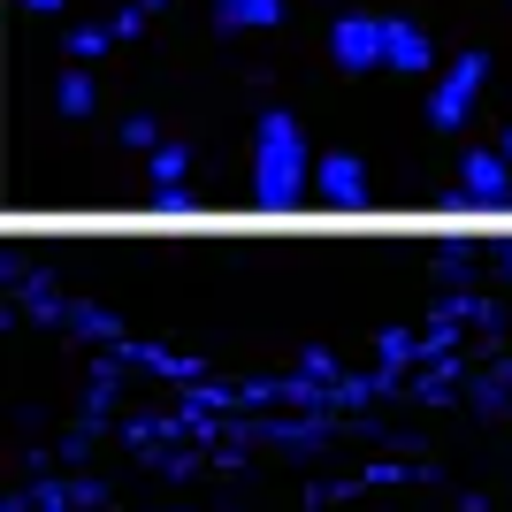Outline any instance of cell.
I'll list each match as a JSON object with an SVG mask.
<instances>
[{
  "mask_svg": "<svg viewBox=\"0 0 512 512\" xmlns=\"http://www.w3.org/2000/svg\"><path fill=\"white\" fill-rule=\"evenodd\" d=\"M314 184V153H306L299 115L268 107L253 130V199L260 207H299V192Z\"/></svg>",
  "mask_w": 512,
  "mask_h": 512,
  "instance_id": "cell-1",
  "label": "cell"
},
{
  "mask_svg": "<svg viewBox=\"0 0 512 512\" xmlns=\"http://www.w3.org/2000/svg\"><path fill=\"white\" fill-rule=\"evenodd\" d=\"M482 85H490V54H459V62L436 69V85H428V123L436 130H459L474 115V100H482Z\"/></svg>",
  "mask_w": 512,
  "mask_h": 512,
  "instance_id": "cell-2",
  "label": "cell"
},
{
  "mask_svg": "<svg viewBox=\"0 0 512 512\" xmlns=\"http://www.w3.org/2000/svg\"><path fill=\"white\" fill-rule=\"evenodd\" d=\"M383 39H390V16H337L329 23V62L344 77H367V69H383Z\"/></svg>",
  "mask_w": 512,
  "mask_h": 512,
  "instance_id": "cell-3",
  "label": "cell"
},
{
  "mask_svg": "<svg viewBox=\"0 0 512 512\" xmlns=\"http://www.w3.org/2000/svg\"><path fill=\"white\" fill-rule=\"evenodd\" d=\"M459 199H474V207H505L512 199V161L505 146H482L459 161Z\"/></svg>",
  "mask_w": 512,
  "mask_h": 512,
  "instance_id": "cell-4",
  "label": "cell"
},
{
  "mask_svg": "<svg viewBox=\"0 0 512 512\" xmlns=\"http://www.w3.org/2000/svg\"><path fill=\"white\" fill-rule=\"evenodd\" d=\"M314 192L329 207H367V161L360 153H321L314 161Z\"/></svg>",
  "mask_w": 512,
  "mask_h": 512,
  "instance_id": "cell-5",
  "label": "cell"
},
{
  "mask_svg": "<svg viewBox=\"0 0 512 512\" xmlns=\"http://www.w3.org/2000/svg\"><path fill=\"white\" fill-rule=\"evenodd\" d=\"M383 69H398V77H428L436 69V46H428L421 23L390 16V39H383Z\"/></svg>",
  "mask_w": 512,
  "mask_h": 512,
  "instance_id": "cell-6",
  "label": "cell"
},
{
  "mask_svg": "<svg viewBox=\"0 0 512 512\" xmlns=\"http://www.w3.org/2000/svg\"><path fill=\"white\" fill-rule=\"evenodd\" d=\"M146 176H153V199H161V214H184V207H192V192H184V176H192V153H184V146H161Z\"/></svg>",
  "mask_w": 512,
  "mask_h": 512,
  "instance_id": "cell-7",
  "label": "cell"
},
{
  "mask_svg": "<svg viewBox=\"0 0 512 512\" xmlns=\"http://www.w3.org/2000/svg\"><path fill=\"white\" fill-rule=\"evenodd\" d=\"M291 0H214V23L222 31H276Z\"/></svg>",
  "mask_w": 512,
  "mask_h": 512,
  "instance_id": "cell-8",
  "label": "cell"
},
{
  "mask_svg": "<svg viewBox=\"0 0 512 512\" xmlns=\"http://www.w3.org/2000/svg\"><path fill=\"white\" fill-rule=\"evenodd\" d=\"M92 100H100V92H92V69L77 62V69H62V85H54V107H62L69 123H85L92 115Z\"/></svg>",
  "mask_w": 512,
  "mask_h": 512,
  "instance_id": "cell-9",
  "label": "cell"
},
{
  "mask_svg": "<svg viewBox=\"0 0 512 512\" xmlns=\"http://www.w3.org/2000/svg\"><path fill=\"white\" fill-rule=\"evenodd\" d=\"M107 39H115V31H100V23H77V31H69V46H62V54H69V62H100V54H107Z\"/></svg>",
  "mask_w": 512,
  "mask_h": 512,
  "instance_id": "cell-10",
  "label": "cell"
},
{
  "mask_svg": "<svg viewBox=\"0 0 512 512\" xmlns=\"http://www.w3.org/2000/svg\"><path fill=\"white\" fill-rule=\"evenodd\" d=\"M123 146H138V153H161V130H153V115H130V123H123Z\"/></svg>",
  "mask_w": 512,
  "mask_h": 512,
  "instance_id": "cell-11",
  "label": "cell"
},
{
  "mask_svg": "<svg viewBox=\"0 0 512 512\" xmlns=\"http://www.w3.org/2000/svg\"><path fill=\"white\" fill-rule=\"evenodd\" d=\"M146 16H153L146 0H130V8H123V16H115V23H107V31H115V39H138V31H146Z\"/></svg>",
  "mask_w": 512,
  "mask_h": 512,
  "instance_id": "cell-12",
  "label": "cell"
},
{
  "mask_svg": "<svg viewBox=\"0 0 512 512\" xmlns=\"http://www.w3.org/2000/svg\"><path fill=\"white\" fill-rule=\"evenodd\" d=\"M23 8H31V16H54V8H62V0H23Z\"/></svg>",
  "mask_w": 512,
  "mask_h": 512,
  "instance_id": "cell-13",
  "label": "cell"
},
{
  "mask_svg": "<svg viewBox=\"0 0 512 512\" xmlns=\"http://www.w3.org/2000/svg\"><path fill=\"white\" fill-rule=\"evenodd\" d=\"M505 161H512V130H505Z\"/></svg>",
  "mask_w": 512,
  "mask_h": 512,
  "instance_id": "cell-14",
  "label": "cell"
},
{
  "mask_svg": "<svg viewBox=\"0 0 512 512\" xmlns=\"http://www.w3.org/2000/svg\"><path fill=\"white\" fill-rule=\"evenodd\" d=\"M146 8H169V0H146Z\"/></svg>",
  "mask_w": 512,
  "mask_h": 512,
  "instance_id": "cell-15",
  "label": "cell"
}]
</instances>
